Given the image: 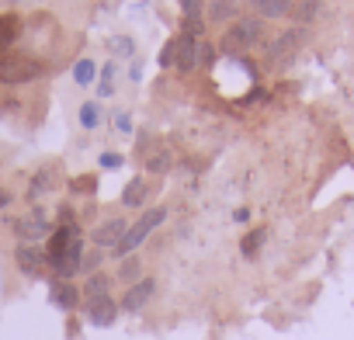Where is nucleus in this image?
I'll return each mask as SVG.
<instances>
[{
	"instance_id": "3",
	"label": "nucleus",
	"mask_w": 354,
	"mask_h": 340,
	"mask_svg": "<svg viewBox=\"0 0 354 340\" xmlns=\"http://www.w3.org/2000/svg\"><path fill=\"white\" fill-rule=\"evenodd\" d=\"M35 77H42V63L39 59L18 56V53L0 56V84H28Z\"/></svg>"
},
{
	"instance_id": "19",
	"label": "nucleus",
	"mask_w": 354,
	"mask_h": 340,
	"mask_svg": "<svg viewBox=\"0 0 354 340\" xmlns=\"http://www.w3.org/2000/svg\"><path fill=\"white\" fill-rule=\"evenodd\" d=\"M97 122H101V108H97L94 101H87V104L80 108V125H84V129H97Z\"/></svg>"
},
{
	"instance_id": "8",
	"label": "nucleus",
	"mask_w": 354,
	"mask_h": 340,
	"mask_svg": "<svg viewBox=\"0 0 354 340\" xmlns=\"http://www.w3.org/2000/svg\"><path fill=\"white\" fill-rule=\"evenodd\" d=\"M125 229H129V226H125V219H108V223H101V226L91 233V240H94L97 247H111V250H115V247L122 243Z\"/></svg>"
},
{
	"instance_id": "29",
	"label": "nucleus",
	"mask_w": 354,
	"mask_h": 340,
	"mask_svg": "<svg viewBox=\"0 0 354 340\" xmlns=\"http://www.w3.org/2000/svg\"><path fill=\"white\" fill-rule=\"evenodd\" d=\"M118 129H122V132H132V125H129V115H118Z\"/></svg>"
},
{
	"instance_id": "4",
	"label": "nucleus",
	"mask_w": 354,
	"mask_h": 340,
	"mask_svg": "<svg viewBox=\"0 0 354 340\" xmlns=\"http://www.w3.org/2000/svg\"><path fill=\"white\" fill-rule=\"evenodd\" d=\"M15 261H18V267H21L28 278H39V274L46 271V264H49L46 250H39V247H32V243L18 247V250H15Z\"/></svg>"
},
{
	"instance_id": "1",
	"label": "nucleus",
	"mask_w": 354,
	"mask_h": 340,
	"mask_svg": "<svg viewBox=\"0 0 354 340\" xmlns=\"http://www.w3.org/2000/svg\"><path fill=\"white\" fill-rule=\"evenodd\" d=\"M264 39H268V25H264L261 18H240V21H233L230 32L223 35V53L240 56V53H247L250 46H261Z\"/></svg>"
},
{
	"instance_id": "10",
	"label": "nucleus",
	"mask_w": 354,
	"mask_h": 340,
	"mask_svg": "<svg viewBox=\"0 0 354 340\" xmlns=\"http://www.w3.org/2000/svg\"><path fill=\"white\" fill-rule=\"evenodd\" d=\"M18 35H21V18L18 15H0V56L11 53Z\"/></svg>"
},
{
	"instance_id": "5",
	"label": "nucleus",
	"mask_w": 354,
	"mask_h": 340,
	"mask_svg": "<svg viewBox=\"0 0 354 340\" xmlns=\"http://www.w3.org/2000/svg\"><path fill=\"white\" fill-rule=\"evenodd\" d=\"M153 292H156V281H153V278H139L136 285H129V292H125V299H122V309H125V312H139V309L153 299Z\"/></svg>"
},
{
	"instance_id": "17",
	"label": "nucleus",
	"mask_w": 354,
	"mask_h": 340,
	"mask_svg": "<svg viewBox=\"0 0 354 340\" xmlns=\"http://www.w3.org/2000/svg\"><path fill=\"white\" fill-rule=\"evenodd\" d=\"M108 285H111L108 274H91V281L84 285V292H87V299H97V295H108Z\"/></svg>"
},
{
	"instance_id": "14",
	"label": "nucleus",
	"mask_w": 354,
	"mask_h": 340,
	"mask_svg": "<svg viewBox=\"0 0 354 340\" xmlns=\"http://www.w3.org/2000/svg\"><path fill=\"white\" fill-rule=\"evenodd\" d=\"M250 4H254L257 15H264V18H281V15L292 11V0H250Z\"/></svg>"
},
{
	"instance_id": "30",
	"label": "nucleus",
	"mask_w": 354,
	"mask_h": 340,
	"mask_svg": "<svg viewBox=\"0 0 354 340\" xmlns=\"http://www.w3.org/2000/svg\"><path fill=\"white\" fill-rule=\"evenodd\" d=\"M4 205H11V191H4V188H0V209H4Z\"/></svg>"
},
{
	"instance_id": "21",
	"label": "nucleus",
	"mask_w": 354,
	"mask_h": 340,
	"mask_svg": "<svg viewBox=\"0 0 354 340\" xmlns=\"http://www.w3.org/2000/svg\"><path fill=\"white\" fill-rule=\"evenodd\" d=\"M202 28H205V21H202V18H198V11L192 8V11H188V18H185V35H195V39H198V35H202Z\"/></svg>"
},
{
	"instance_id": "15",
	"label": "nucleus",
	"mask_w": 354,
	"mask_h": 340,
	"mask_svg": "<svg viewBox=\"0 0 354 340\" xmlns=\"http://www.w3.org/2000/svg\"><path fill=\"white\" fill-rule=\"evenodd\" d=\"M122 202H125L129 209H139V205L146 202V181H132V185L122 191Z\"/></svg>"
},
{
	"instance_id": "11",
	"label": "nucleus",
	"mask_w": 354,
	"mask_h": 340,
	"mask_svg": "<svg viewBox=\"0 0 354 340\" xmlns=\"http://www.w3.org/2000/svg\"><path fill=\"white\" fill-rule=\"evenodd\" d=\"M15 229H18V236H25V240H42V236H49V223H46L42 212H32L28 219L15 223Z\"/></svg>"
},
{
	"instance_id": "18",
	"label": "nucleus",
	"mask_w": 354,
	"mask_h": 340,
	"mask_svg": "<svg viewBox=\"0 0 354 340\" xmlns=\"http://www.w3.org/2000/svg\"><path fill=\"white\" fill-rule=\"evenodd\" d=\"M118 278H122V281H129V285H136V281L142 278V264H139L136 257H125V264H122Z\"/></svg>"
},
{
	"instance_id": "23",
	"label": "nucleus",
	"mask_w": 354,
	"mask_h": 340,
	"mask_svg": "<svg viewBox=\"0 0 354 340\" xmlns=\"http://www.w3.org/2000/svg\"><path fill=\"white\" fill-rule=\"evenodd\" d=\"M174 56H177V39H174V42H167V49L160 53V63H163V66H170V63H174Z\"/></svg>"
},
{
	"instance_id": "27",
	"label": "nucleus",
	"mask_w": 354,
	"mask_h": 340,
	"mask_svg": "<svg viewBox=\"0 0 354 340\" xmlns=\"http://www.w3.org/2000/svg\"><path fill=\"white\" fill-rule=\"evenodd\" d=\"M101 167H122V156L108 153V156H101Z\"/></svg>"
},
{
	"instance_id": "9",
	"label": "nucleus",
	"mask_w": 354,
	"mask_h": 340,
	"mask_svg": "<svg viewBox=\"0 0 354 340\" xmlns=\"http://www.w3.org/2000/svg\"><path fill=\"white\" fill-rule=\"evenodd\" d=\"M198 42H195V35H181L177 39V56H174V66L181 70V73H188V70H195L198 66Z\"/></svg>"
},
{
	"instance_id": "7",
	"label": "nucleus",
	"mask_w": 354,
	"mask_h": 340,
	"mask_svg": "<svg viewBox=\"0 0 354 340\" xmlns=\"http://www.w3.org/2000/svg\"><path fill=\"white\" fill-rule=\"evenodd\" d=\"M302 42H306V32H302V28H292V32L278 35V42L268 46V56H271V59H288L292 53H299Z\"/></svg>"
},
{
	"instance_id": "24",
	"label": "nucleus",
	"mask_w": 354,
	"mask_h": 340,
	"mask_svg": "<svg viewBox=\"0 0 354 340\" xmlns=\"http://www.w3.org/2000/svg\"><path fill=\"white\" fill-rule=\"evenodd\" d=\"M70 188H73V191H84V195H91V191H94V178H77Z\"/></svg>"
},
{
	"instance_id": "16",
	"label": "nucleus",
	"mask_w": 354,
	"mask_h": 340,
	"mask_svg": "<svg viewBox=\"0 0 354 340\" xmlns=\"http://www.w3.org/2000/svg\"><path fill=\"white\" fill-rule=\"evenodd\" d=\"M264 240H268V233L264 229H254L243 243H240V250H243V257H257V250L264 247Z\"/></svg>"
},
{
	"instance_id": "25",
	"label": "nucleus",
	"mask_w": 354,
	"mask_h": 340,
	"mask_svg": "<svg viewBox=\"0 0 354 340\" xmlns=\"http://www.w3.org/2000/svg\"><path fill=\"white\" fill-rule=\"evenodd\" d=\"M167 167H170V156L160 149V156H153V160H149V170H167Z\"/></svg>"
},
{
	"instance_id": "31",
	"label": "nucleus",
	"mask_w": 354,
	"mask_h": 340,
	"mask_svg": "<svg viewBox=\"0 0 354 340\" xmlns=\"http://www.w3.org/2000/svg\"><path fill=\"white\" fill-rule=\"evenodd\" d=\"M177 4H181L185 11H192V8H195V0H177Z\"/></svg>"
},
{
	"instance_id": "6",
	"label": "nucleus",
	"mask_w": 354,
	"mask_h": 340,
	"mask_svg": "<svg viewBox=\"0 0 354 340\" xmlns=\"http://www.w3.org/2000/svg\"><path fill=\"white\" fill-rule=\"evenodd\" d=\"M115 316H118V305H115V299H111V295L87 299V319H91L94 326H111V323H115Z\"/></svg>"
},
{
	"instance_id": "2",
	"label": "nucleus",
	"mask_w": 354,
	"mask_h": 340,
	"mask_svg": "<svg viewBox=\"0 0 354 340\" xmlns=\"http://www.w3.org/2000/svg\"><path fill=\"white\" fill-rule=\"evenodd\" d=\"M163 219H167V209H146V212H142L129 229H125L122 243L115 247V257H122V261H125V257H132V250H139V247H142V240H146V236H149Z\"/></svg>"
},
{
	"instance_id": "20",
	"label": "nucleus",
	"mask_w": 354,
	"mask_h": 340,
	"mask_svg": "<svg viewBox=\"0 0 354 340\" xmlns=\"http://www.w3.org/2000/svg\"><path fill=\"white\" fill-rule=\"evenodd\" d=\"M94 70H97V66H94L91 59H80V63L73 66V77H77V84H91V80H94Z\"/></svg>"
},
{
	"instance_id": "12",
	"label": "nucleus",
	"mask_w": 354,
	"mask_h": 340,
	"mask_svg": "<svg viewBox=\"0 0 354 340\" xmlns=\"http://www.w3.org/2000/svg\"><path fill=\"white\" fill-rule=\"evenodd\" d=\"M49 299H53L59 309H77V302H80V292H77V285H70V281H53V288H49Z\"/></svg>"
},
{
	"instance_id": "28",
	"label": "nucleus",
	"mask_w": 354,
	"mask_h": 340,
	"mask_svg": "<svg viewBox=\"0 0 354 340\" xmlns=\"http://www.w3.org/2000/svg\"><path fill=\"white\" fill-rule=\"evenodd\" d=\"M115 49H118V53H132V42H129V39H118V46H115Z\"/></svg>"
},
{
	"instance_id": "22",
	"label": "nucleus",
	"mask_w": 354,
	"mask_h": 340,
	"mask_svg": "<svg viewBox=\"0 0 354 340\" xmlns=\"http://www.w3.org/2000/svg\"><path fill=\"white\" fill-rule=\"evenodd\" d=\"M316 11H319V0H306L302 11H299V18H302V21H313V18H316Z\"/></svg>"
},
{
	"instance_id": "26",
	"label": "nucleus",
	"mask_w": 354,
	"mask_h": 340,
	"mask_svg": "<svg viewBox=\"0 0 354 340\" xmlns=\"http://www.w3.org/2000/svg\"><path fill=\"white\" fill-rule=\"evenodd\" d=\"M212 63V49L205 42H198V66H209Z\"/></svg>"
},
{
	"instance_id": "13",
	"label": "nucleus",
	"mask_w": 354,
	"mask_h": 340,
	"mask_svg": "<svg viewBox=\"0 0 354 340\" xmlns=\"http://www.w3.org/2000/svg\"><path fill=\"white\" fill-rule=\"evenodd\" d=\"M209 15H212L216 21H230V18L243 15V0H212Z\"/></svg>"
}]
</instances>
